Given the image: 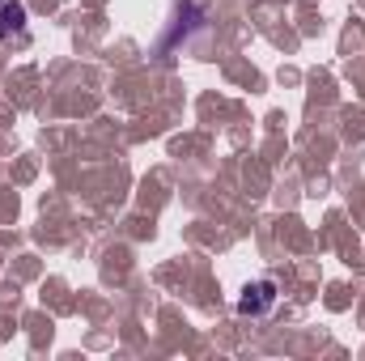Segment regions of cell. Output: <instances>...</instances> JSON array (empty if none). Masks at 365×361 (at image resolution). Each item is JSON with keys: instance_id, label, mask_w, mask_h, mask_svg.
<instances>
[{"instance_id": "1", "label": "cell", "mask_w": 365, "mask_h": 361, "mask_svg": "<svg viewBox=\"0 0 365 361\" xmlns=\"http://www.w3.org/2000/svg\"><path fill=\"white\" fill-rule=\"evenodd\" d=\"M21 21H26V9L21 4H0V34L21 30Z\"/></svg>"}]
</instances>
